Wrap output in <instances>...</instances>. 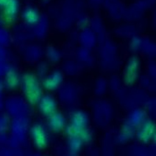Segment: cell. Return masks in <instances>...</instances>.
I'll return each instance as SVG.
<instances>
[{
	"instance_id": "5",
	"label": "cell",
	"mask_w": 156,
	"mask_h": 156,
	"mask_svg": "<svg viewBox=\"0 0 156 156\" xmlns=\"http://www.w3.org/2000/svg\"><path fill=\"white\" fill-rule=\"evenodd\" d=\"M18 12V3L17 0H11L5 7L4 13L7 19H14Z\"/></svg>"
},
{
	"instance_id": "7",
	"label": "cell",
	"mask_w": 156,
	"mask_h": 156,
	"mask_svg": "<svg viewBox=\"0 0 156 156\" xmlns=\"http://www.w3.org/2000/svg\"><path fill=\"white\" fill-rule=\"evenodd\" d=\"M23 18L26 20V22L28 23H35L38 19L36 12H34L32 9H27L24 14H23Z\"/></svg>"
},
{
	"instance_id": "2",
	"label": "cell",
	"mask_w": 156,
	"mask_h": 156,
	"mask_svg": "<svg viewBox=\"0 0 156 156\" xmlns=\"http://www.w3.org/2000/svg\"><path fill=\"white\" fill-rule=\"evenodd\" d=\"M32 137L35 141V144L38 145H45L47 142V136L43 127L39 125H36L32 127Z\"/></svg>"
},
{
	"instance_id": "8",
	"label": "cell",
	"mask_w": 156,
	"mask_h": 156,
	"mask_svg": "<svg viewBox=\"0 0 156 156\" xmlns=\"http://www.w3.org/2000/svg\"><path fill=\"white\" fill-rule=\"evenodd\" d=\"M11 0H0V7H5Z\"/></svg>"
},
{
	"instance_id": "1",
	"label": "cell",
	"mask_w": 156,
	"mask_h": 156,
	"mask_svg": "<svg viewBox=\"0 0 156 156\" xmlns=\"http://www.w3.org/2000/svg\"><path fill=\"white\" fill-rule=\"evenodd\" d=\"M23 87L24 90V93L28 97L29 101L32 102H35L39 99V94L41 93L39 83L31 75H26L23 76Z\"/></svg>"
},
{
	"instance_id": "4",
	"label": "cell",
	"mask_w": 156,
	"mask_h": 156,
	"mask_svg": "<svg viewBox=\"0 0 156 156\" xmlns=\"http://www.w3.org/2000/svg\"><path fill=\"white\" fill-rule=\"evenodd\" d=\"M62 75L58 72H55L50 75L45 81V86L48 89L57 88L62 82Z\"/></svg>"
},
{
	"instance_id": "6",
	"label": "cell",
	"mask_w": 156,
	"mask_h": 156,
	"mask_svg": "<svg viewBox=\"0 0 156 156\" xmlns=\"http://www.w3.org/2000/svg\"><path fill=\"white\" fill-rule=\"evenodd\" d=\"M49 123H50V126H52L53 129L59 130L64 126V119L59 113H55L52 114Z\"/></svg>"
},
{
	"instance_id": "3",
	"label": "cell",
	"mask_w": 156,
	"mask_h": 156,
	"mask_svg": "<svg viewBox=\"0 0 156 156\" xmlns=\"http://www.w3.org/2000/svg\"><path fill=\"white\" fill-rule=\"evenodd\" d=\"M40 108L43 111V113H46L48 115H52L54 109H56V101L50 96H44L41 98Z\"/></svg>"
}]
</instances>
